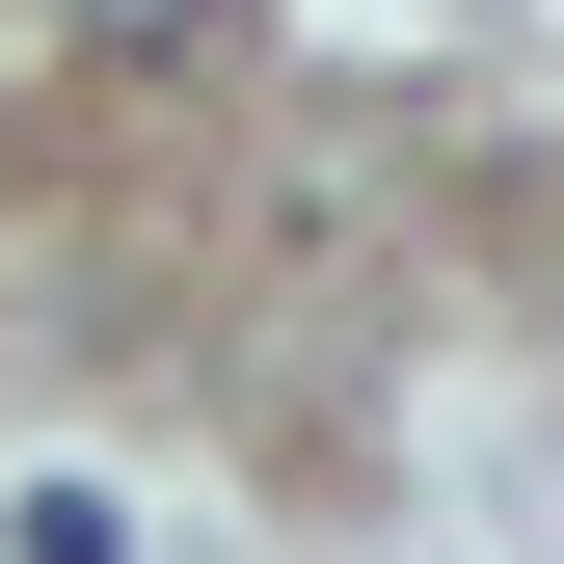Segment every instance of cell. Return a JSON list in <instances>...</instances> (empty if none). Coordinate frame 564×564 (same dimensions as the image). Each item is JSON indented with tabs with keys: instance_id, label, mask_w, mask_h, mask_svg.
<instances>
[{
	"instance_id": "6da1fadb",
	"label": "cell",
	"mask_w": 564,
	"mask_h": 564,
	"mask_svg": "<svg viewBox=\"0 0 564 564\" xmlns=\"http://www.w3.org/2000/svg\"><path fill=\"white\" fill-rule=\"evenodd\" d=\"M0 564H134V511H108V484H28V511H0Z\"/></svg>"
},
{
	"instance_id": "7a4b0ae2",
	"label": "cell",
	"mask_w": 564,
	"mask_h": 564,
	"mask_svg": "<svg viewBox=\"0 0 564 564\" xmlns=\"http://www.w3.org/2000/svg\"><path fill=\"white\" fill-rule=\"evenodd\" d=\"M54 28H82V54H216L242 0H54Z\"/></svg>"
}]
</instances>
